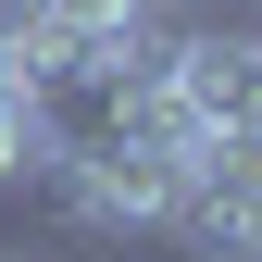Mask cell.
I'll list each match as a JSON object with an SVG mask.
<instances>
[{
  "mask_svg": "<svg viewBox=\"0 0 262 262\" xmlns=\"http://www.w3.org/2000/svg\"><path fill=\"white\" fill-rule=\"evenodd\" d=\"M25 162H38V125H25L13 100H0V187H13V175H25Z\"/></svg>",
  "mask_w": 262,
  "mask_h": 262,
  "instance_id": "cell-2",
  "label": "cell"
},
{
  "mask_svg": "<svg viewBox=\"0 0 262 262\" xmlns=\"http://www.w3.org/2000/svg\"><path fill=\"white\" fill-rule=\"evenodd\" d=\"M0 262H25V250H0Z\"/></svg>",
  "mask_w": 262,
  "mask_h": 262,
  "instance_id": "cell-4",
  "label": "cell"
},
{
  "mask_svg": "<svg viewBox=\"0 0 262 262\" xmlns=\"http://www.w3.org/2000/svg\"><path fill=\"white\" fill-rule=\"evenodd\" d=\"M162 88H175V113L200 138H250L262 125V25H175Z\"/></svg>",
  "mask_w": 262,
  "mask_h": 262,
  "instance_id": "cell-1",
  "label": "cell"
},
{
  "mask_svg": "<svg viewBox=\"0 0 262 262\" xmlns=\"http://www.w3.org/2000/svg\"><path fill=\"white\" fill-rule=\"evenodd\" d=\"M162 13H187V0H162Z\"/></svg>",
  "mask_w": 262,
  "mask_h": 262,
  "instance_id": "cell-3",
  "label": "cell"
}]
</instances>
